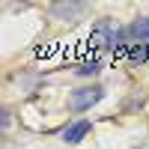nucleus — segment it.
Wrapping results in <instances>:
<instances>
[{
  "instance_id": "nucleus-4",
  "label": "nucleus",
  "mask_w": 149,
  "mask_h": 149,
  "mask_svg": "<svg viewBox=\"0 0 149 149\" xmlns=\"http://www.w3.org/2000/svg\"><path fill=\"white\" fill-rule=\"evenodd\" d=\"M90 131H93V122H90V119H78V122H72V125L63 128V140L74 146V143H81Z\"/></svg>"
},
{
  "instance_id": "nucleus-3",
  "label": "nucleus",
  "mask_w": 149,
  "mask_h": 149,
  "mask_svg": "<svg viewBox=\"0 0 149 149\" xmlns=\"http://www.w3.org/2000/svg\"><path fill=\"white\" fill-rule=\"evenodd\" d=\"M113 21H110V18H102V21H98L95 24V30L90 33V45L93 48H107L110 45V36H113Z\"/></svg>"
},
{
  "instance_id": "nucleus-6",
  "label": "nucleus",
  "mask_w": 149,
  "mask_h": 149,
  "mask_svg": "<svg viewBox=\"0 0 149 149\" xmlns=\"http://www.w3.org/2000/svg\"><path fill=\"white\" fill-rule=\"evenodd\" d=\"M128 60L131 63H149V45L146 42H137V45H128Z\"/></svg>"
},
{
  "instance_id": "nucleus-2",
  "label": "nucleus",
  "mask_w": 149,
  "mask_h": 149,
  "mask_svg": "<svg viewBox=\"0 0 149 149\" xmlns=\"http://www.w3.org/2000/svg\"><path fill=\"white\" fill-rule=\"evenodd\" d=\"M90 9V3H74V0H69V3H51V15L57 21H74L78 15H84V12Z\"/></svg>"
},
{
  "instance_id": "nucleus-7",
  "label": "nucleus",
  "mask_w": 149,
  "mask_h": 149,
  "mask_svg": "<svg viewBox=\"0 0 149 149\" xmlns=\"http://www.w3.org/2000/svg\"><path fill=\"white\" fill-rule=\"evenodd\" d=\"M74 72H78L81 78H95V74L102 72V63L93 57V60H84V63H78V69H74Z\"/></svg>"
},
{
  "instance_id": "nucleus-1",
  "label": "nucleus",
  "mask_w": 149,
  "mask_h": 149,
  "mask_svg": "<svg viewBox=\"0 0 149 149\" xmlns=\"http://www.w3.org/2000/svg\"><path fill=\"white\" fill-rule=\"evenodd\" d=\"M104 98V86L90 84V86H81V90L69 93V110L72 113H84V110H93V104H98Z\"/></svg>"
},
{
  "instance_id": "nucleus-8",
  "label": "nucleus",
  "mask_w": 149,
  "mask_h": 149,
  "mask_svg": "<svg viewBox=\"0 0 149 149\" xmlns=\"http://www.w3.org/2000/svg\"><path fill=\"white\" fill-rule=\"evenodd\" d=\"M9 122H12V113H9V110H3V128H9Z\"/></svg>"
},
{
  "instance_id": "nucleus-5",
  "label": "nucleus",
  "mask_w": 149,
  "mask_h": 149,
  "mask_svg": "<svg viewBox=\"0 0 149 149\" xmlns=\"http://www.w3.org/2000/svg\"><path fill=\"white\" fill-rule=\"evenodd\" d=\"M128 33H131V39H137V42H146V45H149V18H137V21H131Z\"/></svg>"
}]
</instances>
